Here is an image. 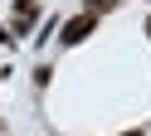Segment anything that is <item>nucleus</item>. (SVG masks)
Instances as JSON below:
<instances>
[{
    "mask_svg": "<svg viewBox=\"0 0 151 136\" xmlns=\"http://www.w3.org/2000/svg\"><path fill=\"white\" fill-rule=\"evenodd\" d=\"M88 34H93V15H78V19L63 24V44H78V39H88Z\"/></svg>",
    "mask_w": 151,
    "mask_h": 136,
    "instance_id": "nucleus-1",
    "label": "nucleus"
},
{
    "mask_svg": "<svg viewBox=\"0 0 151 136\" xmlns=\"http://www.w3.org/2000/svg\"><path fill=\"white\" fill-rule=\"evenodd\" d=\"M15 15H20V19H34V0H15Z\"/></svg>",
    "mask_w": 151,
    "mask_h": 136,
    "instance_id": "nucleus-2",
    "label": "nucleus"
},
{
    "mask_svg": "<svg viewBox=\"0 0 151 136\" xmlns=\"http://www.w3.org/2000/svg\"><path fill=\"white\" fill-rule=\"evenodd\" d=\"M146 34H151V19H146Z\"/></svg>",
    "mask_w": 151,
    "mask_h": 136,
    "instance_id": "nucleus-3",
    "label": "nucleus"
},
{
    "mask_svg": "<svg viewBox=\"0 0 151 136\" xmlns=\"http://www.w3.org/2000/svg\"><path fill=\"white\" fill-rule=\"evenodd\" d=\"M127 136H141V131H127Z\"/></svg>",
    "mask_w": 151,
    "mask_h": 136,
    "instance_id": "nucleus-4",
    "label": "nucleus"
}]
</instances>
